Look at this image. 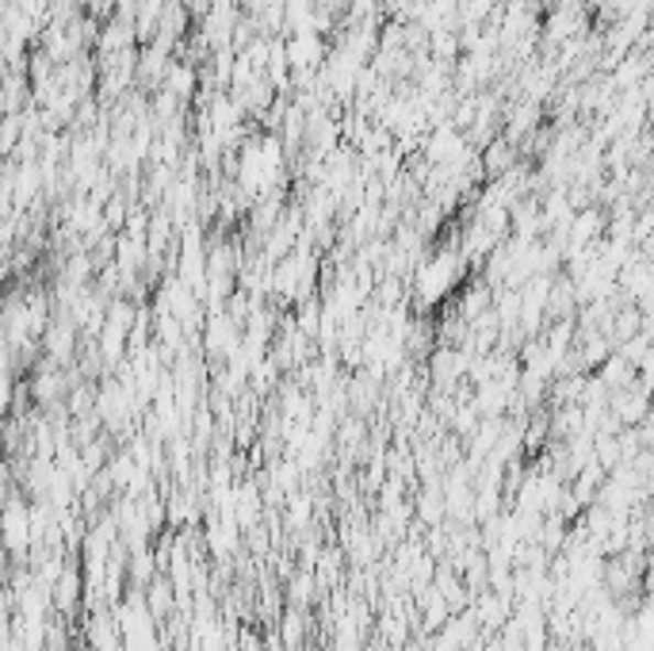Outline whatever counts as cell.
I'll return each mask as SVG.
<instances>
[{
	"label": "cell",
	"instance_id": "cell-2",
	"mask_svg": "<svg viewBox=\"0 0 654 651\" xmlns=\"http://www.w3.org/2000/svg\"><path fill=\"white\" fill-rule=\"evenodd\" d=\"M456 276H459V264L451 261V257H436V261H429L422 269V276H417V292H422L425 300H440V295L456 284Z\"/></svg>",
	"mask_w": 654,
	"mask_h": 651
},
{
	"label": "cell",
	"instance_id": "cell-1",
	"mask_svg": "<svg viewBox=\"0 0 654 651\" xmlns=\"http://www.w3.org/2000/svg\"><path fill=\"white\" fill-rule=\"evenodd\" d=\"M31 536H35V513H31V506L20 502V498L4 502V510H0V541H4V549L12 556H23L31 549Z\"/></svg>",
	"mask_w": 654,
	"mask_h": 651
}]
</instances>
